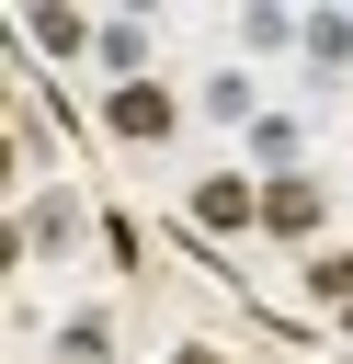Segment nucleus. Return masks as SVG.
<instances>
[{"label":"nucleus","mask_w":353,"mask_h":364,"mask_svg":"<svg viewBox=\"0 0 353 364\" xmlns=\"http://www.w3.org/2000/svg\"><path fill=\"white\" fill-rule=\"evenodd\" d=\"M102 125H114V136H137V148H148V136H171V91H159V80H125V91L102 102Z\"/></svg>","instance_id":"f257e3e1"},{"label":"nucleus","mask_w":353,"mask_h":364,"mask_svg":"<svg viewBox=\"0 0 353 364\" xmlns=\"http://www.w3.org/2000/svg\"><path fill=\"white\" fill-rule=\"evenodd\" d=\"M262 228H273V239H307V228H319V182H296V171L262 182Z\"/></svg>","instance_id":"f03ea898"},{"label":"nucleus","mask_w":353,"mask_h":364,"mask_svg":"<svg viewBox=\"0 0 353 364\" xmlns=\"http://www.w3.org/2000/svg\"><path fill=\"white\" fill-rule=\"evenodd\" d=\"M91 57H102V68H114V91H125V80L148 68V23H125V11H114V23L91 34Z\"/></svg>","instance_id":"7ed1b4c3"},{"label":"nucleus","mask_w":353,"mask_h":364,"mask_svg":"<svg viewBox=\"0 0 353 364\" xmlns=\"http://www.w3.org/2000/svg\"><path fill=\"white\" fill-rule=\"evenodd\" d=\"M205 114H216V125H262V80H251V68H216V80H205Z\"/></svg>","instance_id":"20e7f679"},{"label":"nucleus","mask_w":353,"mask_h":364,"mask_svg":"<svg viewBox=\"0 0 353 364\" xmlns=\"http://www.w3.org/2000/svg\"><path fill=\"white\" fill-rule=\"evenodd\" d=\"M251 216H262L251 182H194V228H251Z\"/></svg>","instance_id":"39448f33"},{"label":"nucleus","mask_w":353,"mask_h":364,"mask_svg":"<svg viewBox=\"0 0 353 364\" xmlns=\"http://www.w3.org/2000/svg\"><path fill=\"white\" fill-rule=\"evenodd\" d=\"M307 68H319V80L353 68V23H342V11H307Z\"/></svg>","instance_id":"423d86ee"},{"label":"nucleus","mask_w":353,"mask_h":364,"mask_svg":"<svg viewBox=\"0 0 353 364\" xmlns=\"http://www.w3.org/2000/svg\"><path fill=\"white\" fill-rule=\"evenodd\" d=\"M296 148H307V136H296V114H262V125H251V159H262V182H285V171H296Z\"/></svg>","instance_id":"0eeeda50"},{"label":"nucleus","mask_w":353,"mask_h":364,"mask_svg":"<svg viewBox=\"0 0 353 364\" xmlns=\"http://www.w3.org/2000/svg\"><path fill=\"white\" fill-rule=\"evenodd\" d=\"M239 46L251 57H285V46H307V23L296 11H239Z\"/></svg>","instance_id":"6e6552de"},{"label":"nucleus","mask_w":353,"mask_h":364,"mask_svg":"<svg viewBox=\"0 0 353 364\" xmlns=\"http://www.w3.org/2000/svg\"><path fill=\"white\" fill-rule=\"evenodd\" d=\"M57 353H68V364H102V353H114V318H102V307H80V318L57 330Z\"/></svg>","instance_id":"1a4fd4ad"},{"label":"nucleus","mask_w":353,"mask_h":364,"mask_svg":"<svg viewBox=\"0 0 353 364\" xmlns=\"http://www.w3.org/2000/svg\"><path fill=\"white\" fill-rule=\"evenodd\" d=\"M91 34H102V23H80V11H34V46H46V57H80Z\"/></svg>","instance_id":"9d476101"},{"label":"nucleus","mask_w":353,"mask_h":364,"mask_svg":"<svg viewBox=\"0 0 353 364\" xmlns=\"http://www.w3.org/2000/svg\"><path fill=\"white\" fill-rule=\"evenodd\" d=\"M307 296H330V307H353V250H319V262H307Z\"/></svg>","instance_id":"9b49d317"},{"label":"nucleus","mask_w":353,"mask_h":364,"mask_svg":"<svg viewBox=\"0 0 353 364\" xmlns=\"http://www.w3.org/2000/svg\"><path fill=\"white\" fill-rule=\"evenodd\" d=\"M68 228H80V216H68V193H46V205H34V216H23V239H34V250H57V239H68Z\"/></svg>","instance_id":"f8f14e48"},{"label":"nucleus","mask_w":353,"mask_h":364,"mask_svg":"<svg viewBox=\"0 0 353 364\" xmlns=\"http://www.w3.org/2000/svg\"><path fill=\"white\" fill-rule=\"evenodd\" d=\"M342 330H353V307H342Z\"/></svg>","instance_id":"ddd939ff"}]
</instances>
